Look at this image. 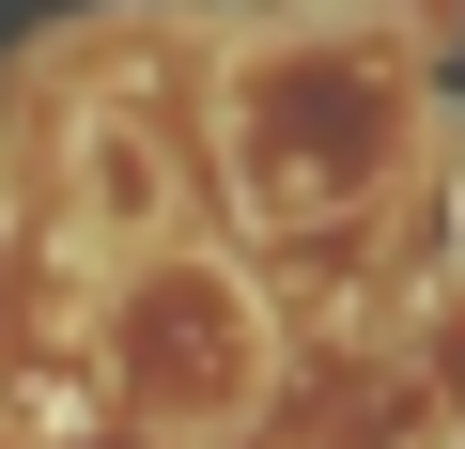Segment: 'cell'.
<instances>
[{
  "label": "cell",
  "mask_w": 465,
  "mask_h": 449,
  "mask_svg": "<svg viewBox=\"0 0 465 449\" xmlns=\"http://www.w3.org/2000/svg\"><path fill=\"white\" fill-rule=\"evenodd\" d=\"M450 449H465V434H450Z\"/></svg>",
  "instance_id": "cell-6"
},
{
  "label": "cell",
  "mask_w": 465,
  "mask_h": 449,
  "mask_svg": "<svg viewBox=\"0 0 465 449\" xmlns=\"http://www.w3.org/2000/svg\"><path fill=\"white\" fill-rule=\"evenodd\" d=\"M403 140H419V63L388 32H311V47H264L232 78V186H249L264 233L372 217Z\"/></svg>",
  "instance_id": "cell-1"
},
{
  "label": "cell",
  "mask_w": 465,
  "mask_h": 449,
  "mask_svg": "<svg viewBox=\"0 0 465 449\" xmlns=\"http://www.w3.org/2000/svg\"><path fill=\"white\" fill-rule=\"evenodd\" d=\"M109 372H124V403L171 449H232V434L280 403V326H264V295L232 279L217 249H171V264H124Z\"/></svg>",
  "instance_id": "cell-2"
},
{
  "label": "cell",
  "mask_w": 465,
  "mask_h": 449,
  "mask_svg": "<svg viewBox=\"0 0 465 449\" xmlns=\"http://www.w3.org/2000/svg\"><path fill=\"white\" fill-rule=\"evenodd\" d=\"M63 201H78V233L124 249V264H171V217H186V171L140 109H78L63 124Z\"/></svg>",
  "instance_id": "cell-3"
},
{
  "label": "cell",
  "mask_w": 465,
  "mask_h": 449,
  "mask_svg": "<svg viewBox=\"0 0 465 449\" xmlns=\"http://www.w3.org/2000/svg\"><path fill=\"white\" fill-rule=\"evenodd\" d=\"M295 16H341V0H295Z\"/></svg>",
  "instance_id": "cell-5"
},
{
  "label": "cell",
  "mask_w": 465,
  "mask_h": 449,
  "mask_svg": "<svg viewBox=\"0 0 465 449\" xmlns=\"http://www.w3.org/2000/svg\"><path fill=\"white\" fill-rule=\"evenodd\" d=\"M372 32H388L403 63H450V47H465V0H372Z\"/></svg>",
  "instance_id": "cell-4"
}]
</instances>
